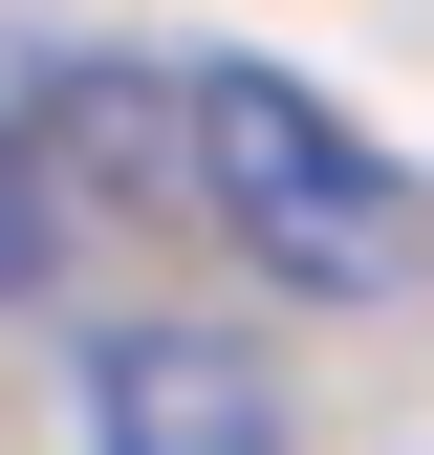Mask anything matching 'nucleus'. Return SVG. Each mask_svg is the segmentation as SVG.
<instances>
[{
  "mask_svg": "<svg viewBox=\"0 0 434 455\" xmlns=\"http://www.w3.org/2000/svg\"><path fill=\"white\" fill-rule=\"evenodd\" d=\"M174 174H196L217 239H239L261 282H304V304H391V282L434 260V196L304 66H174Z\"/></svg>",
  "mask_w": 434,
  "mask_h": 455,
  "instance_id": "nucleus-1",
  "label": "nucleus"
},
{
  "mask_svg": "<svg viewBox=\"0 0 434 455\" xmlns=\"http://www.w3.org/2000/svg\"><path fill=\"white\" fill-rule=\"evenodd\" d=\"M87 434L108 455H283V390H261L239 325H108L87 347Z\"/></svg>",
  "mask_w": 434,
  "mask_h": 455,
  "instance_id": "nucleus-2",
  "label": "nucleus"
},
{
  "mask_svg": "<svg viewBox=\"0 0 434 455\" xmlns=\"http://www.w3.org/2000/svg\"><path fill=\"white\" fill-rule=\"evenodd\" d=\"M0 282H44V174H22V131H0Z\"/></svg>",
  "mask_w": 434,
  "mask_h": 455,
  "instance_id": "nucleus-3",
  "label": "nucleus"
}]
</instances>
